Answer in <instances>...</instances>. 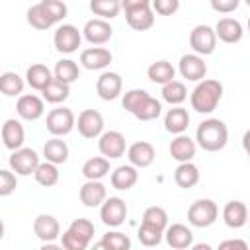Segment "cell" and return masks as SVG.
<instances>
[{
  "mask_svg": "<svg viewBox=\"0 0 250 250\" xmlns=\"http://www.w3.org/2000/svg\"><path fill=\"white\" fill-rule=\"evenodd\" d=\"M227 143H229V129H227L225 121H221L217 117H209L197 125L195 145H199L203 150L217 152V150H223L227 146Z\"/></svg>",
  "mask_w": 250,
  "mask_h": 250,
  "instance_id": "1",
  "label": "cell"
},
{
  "mask_svg": "<svg viewBox=\"0 0 250 250\" xmlns=\"http://www.w3.org/2000/svg\"><path fill=\"white\" fill-rule=\"evenodd\" d=\"M221 98H223V84L213 78H203L191 90L189 104L191 109H195L197 113H211L217 109Z\"/></svg>",
  "mask_w": 250,
  "mask_h": 250,
  "instance_id": "2",
  "label": "cell"
},
{
  "mask_svg": "<svg viewBox=\"0 0 250 250\" xmlns=\"http://www.w3.org/2000/svg\"><path fill=\"white\" fill-rule=\"evenodd\" d=\"M96 234V227L90 219H74L61 234V246L64 250H86Z\"/></svg>",
  "mask_w": 250,
  "mask_h": 250,
  "instance_id": "3",
  "label": "cell"
},
{
  "mask_svg": "<svg viewBox=\"0 0 250 250\" xmlns=\"http://www.w3.org/2000/svg\"><path fill=\"white\" fill-rule=\"evenodd\" d=\"M219 217V207L213 199H197L189 205L188 209V223L191 227H197V229H207L211 227Z\"/></svg>",
  "mask_w": 250,
  "mask_h": 250,
  "instance_id": "4",
  "label": "cell"
},
{
  "mask_svg": "<svg viewBox=\"0 0 250 250\" xmlns=\"http://www.w3.org/2000/svg\"><path fill=\"white\" fill-rule=\"evenodd\" d=\"M189 47L193 49V53H197L201 57H207V55L215 53V47H217L215 29L211 25H205V23L195 25L189 31Z\"/></svg>",
  "mask_w": 250,
  "mask_h": 250,
  "instance_id": "5",
  "label": "cell"
},
{
  "mask_svg": "<svg viewBox=\"0 0 250 250\" xmlns=\"http://www.w3.org/2000/svg\"><path fill=\"white\" fill-rule=\"evenodd\" d=\"M39 162H41L39 154L33 148H27V146H20V148L12 150V154L8 158L10 170L16 176H29V174H33Z\"/></svg>",
  "mask_w": 250,
  "mask_h": 250,
  "instance_id": "6",
  "label": "cell"
},
{
  "mask_svg": "<svg viewBox=\"0 0 250 250\" xmlns=\"http://www.w3.org/2000/svg\"><path fill=\"white\" fill-rule=\"evenodd\" d=\"M74 123H76V117L72 113V109L68 107H55L47 113V131L53 135V137H64L68 135L72 129H74Z\"/></svg>",
  "mask_w": 250,
  "mask_h": 250,
  "instance_id": "7",
  "label": "cell"
},
{
  "mask_svg": "<svg viewBox=\"0 0 250 250\" xmlns=\"http://www.w3.org/2000/svg\"><path fill=\"white\" fill-rule=\"evenodd\" d=\"M127 203L121 197H105L100 205V219L105 227H121L127 219Z\"/></svg>",
  "mask_w": 250,
  "mask_h": 250,
  "instance_id": "8",
  "label": "cell"
},
{
  "mask_svg": "<svg viewBox=\"0 0 250 250\" xmlns=\"http://www.w3.org/2000/svg\"><path fill=\"white\" fill-rule=\"evenodd\" d=\"M53 43L59 53L70 55V53L78 51V47L82 43V31H78V27L72 23H62L57 27V31L53 35Z\"/></svg>",
  "mask_w": 250,
  "mask_h": 250,
  "instance_id": "9",
  "label": "cell"
},
{
  "mask_svg": "<svg viewBox=\"0 0 250 250\" xmlns=\"http://www.w3.org/2000/svg\"><path fill=\"white\" fill-rule=\"evenodd\" d=\"M178 72L182 74V78H186L189 82H199L207 74V64H205V61H203L201 55H197V53H186V55L180 57Z\"/></svg>",
  "mask_w": 250,
  "mask_h": 250,
  "instance_id": "10",
  "label": "cell"
},
{
  "mask_svg": "<svg viewBox=\"0 0 250 250\" xmlns=\"http://www.w3.org/2000/svg\"><path fill=\"white\" fill-rule=\"evenodd\" d=\"M98 148H100L102 156H105L107 160H113V158H121L125 154L127 143L119 131H104L98 137Z\"/></svg>",
  "mask_w": 250,
  "mask_h": 250,
  "instance_id": "11",
  "label": "cell"
},
{
  "mask_svg": "<svg viewBox=\"0 0 250 250\" xmlns=\"http://www.w3.org/2000/svg\"><path fill=\"white\" fill-rule=\"evenodd\" d=\"M74 127H78V133L84 139H98L104 133V115L98 109H84L80 111Z\"/></svg>",
  "mask_w": 250,
  "mask_h": 250,
  "instance_id": "12",
  "label": "cell"
},
{
  "mask_svg": "<svg viewBox=\"0 0 250 250\" xmlns=\"http://www.w3.org/2000/svg\"><path fill=\"white\" fill-rule=\"evenodd\" d=\"M111 35H113V27L109 25L107 20L102 18H92L82 27V37L92 45H104L111 39Z\"/></svg>",
  "mask_w": 250,
  "mask_h": 250,
  "instance_id": "13",
  "label": "cell"
},
{
  "mask_svg": "<svg viewBox=\"0 0 250 250\" xmlns=\"http://www.w3.org/2000/svg\"><path fill=\"white\" fill-rule=\"evenodd\" d=\"M162 238L174 250H186V248H191V244H193V232H191V229L188 225H182V223L168 225L164 229Z\"/></svg>",
  "mask_w": 250,
  "mask_h": 250,
  "instance_id": "14",
  "label": "cell"
},
{
  "mask_svg": "<svg viewBox=\"0 0 250 250\" xmlns=\"http://www.w3.org/2000/svg\"><path fill=\"white\" fill-rule=\"evenodd\" d=\"M16 111L25 121H37L45 113V100L35 94H21L18 96Z\"/></svg>",
  "mask_w": 250,
  "mask_h": 250,
  "instance_id": "15",
  "label": "cell"
},
{
  "mask_svg": "<svg viewBox=\"0 0 250 250\" xmlns=\"http://www.w3.org/2000/svg\"><path fill=\"white\" fill-rule=\"evenodd\" d=\"M121 90H123V80L117 72L105 70L100 74V78L96 82V92L104 102H111V100L119 98Z\"/></svg>",
  "mask_w": 250,
  "mask_h": 250,
  "instance_id": "16",
  "label": "cell"
},
{
  "mask_svg": "<svg viewBox=\"0 0 250 250\" xmlns=\"http://www.w3.org/2000/svg\"><path fill=\"white\" fill-rule=\"evenodd\" d=\"M33 232L43 244L45 242H55L61 236V225H59L57 217L41 213L33 219Z\"/></svg>",
  "mask_w": 250,
  "mask_h": 250,
  "instance_id": "17",
  "label": "cell"
},
{
  "mask_svg": "<svg viewBox=\"0 0 250 250\" xmlns=\"http://www.w3.org/2000/svg\"><path fill=\"white\" fill-rule=\"evenodd\" d=\"M127 158L135 168H148L156 158V150L148 141H137L127 146Z\"/></svg>",
  "mask_w": 250,
  "mask_h": 250,
  "instance_id": "18",
  "label": "cell"
},
{
  "mask_svg": "<svg viewBox=\"0 0 250 250\" xmlns=\"http://www.w3.org/2000/svg\"><path fill=\"white\" fill-rule=\"evenodd\" d=\"M113 55L105 47H88L80 53V64L88 70H104L109 66Z\"/></svg>",
  "mask_w": 250,
  "mask_h": 250,
  "instance_id": "19",
  "label": "cell"
},
{
  "mask_svg": "<svg viewBox=\"0 0 250 250\" xmlns=\"http://www.w3.org/2000/svg\"><path fill=\"white\" fill-rule=\"evenodd\" d=\"M0 139H2V145L10 150H16L20 146H23V141H25V129L21 125L20 119H6L4 125H2V131H0Z\"/></svg>",
  "mask_w": 250,
  "mask_h": 250,
  "instance_id": "20",
  "label": "cell"
},
{
  "mask_svg": "<svg viewBox=\"0 0 250 250\" xmlns=\"http://www.w3.org/2000/svg\"><path fill=\"white\" fill-rule=\"evenodd\" d=\"M213 29H215L217 39H221L223 43H229V45L238 43L242 39V35H244L242 23L238 20H234V18H221Z\"/></svg>",
  "mask_w": 250,
  "mask_h": 250,
  "instance_id": "21",
  "label": "cell"
},
{
  "mask_svg": "<svg viewBox=\"0 0 250 250\" xmlns=\"http://www.w3.org/2000/svg\"><path fill=\"white\" fill-rule=\"evenodd\" d=\"M168 150H170V156L174 160L188 162V160H193V156L197 152V145H195V141L191 137H188L186 133H180V135H176L172 139Z\"/></svg>",
  "mask_w": 250,
  "mask_h": 250,
  "instance_id": "22",
  "label": "cell"
},
{
  "mask_svg": "<svg viewBox=\"0 0 250 250\" xmlns=\"http://www.w3.org/2000/svg\"><path fill=\"white\" fill-rule=\"evenodd\" d=\"M78 197L86 207H100L107 197V189L100 180H86L78 191Z\"/></svg>",
  "mask_w": 250,
  "mask_h": 250,
  "instance_id": "23",
  "label": "cell"
},
{
  "mask_svg": "<svg viewBox=\"0 0 250 250\" xmlns=\"http://www.w3.org/2000/svg\"><path fill=\"white\" fill-rule=\"evenodd\" d=\"M248 221V207L244 201L232 199L223 207V223L229 229H242Z\"/></svg>",
  "mask_w": 250,
  "mask_h": 250,
  "instance_id": "24",
  "label": "cell"
},
{
  "mask_svg": "<svg viewBox=\"0 0 250 250\" xmlns=\"http://www.w3.org/2000/svg\"><path fill=\"white\" fill-rule=\"evenodd\" d=\"M109 182H111V188L113 189L127 191V189H131L139 182V172H137V168L133 164H121V166H117L111 172Z\"/></svg>",
  "mask_w": 250,
  "mask_h": 250,
  "instance_id": "25",
  "label": "cell"
},
{
  "mask_svg": "<svg viewBox=\"0 0 250 250\" xmlns=\"http://www.w3.org/2000/svg\"><path fill=\"white\" fill-rule=\"evenodd\" d=\"M125 20L127 25L135 31H146L154 25V12L150 6H141V8H133L125 12Z\"/></svg>",
  "mask_w": 250,
  "mask_h": 250,
  "instance_id": "26",
  "label": "cell"
},
{
  "mask_svg": "<svg viewBox=\"0 0 250 250\" xmlns=\"http://www.w3.org/2000/svg\"><path fill=\"white\" fill-rule=\"evenodd\" d=\"M189 127V113L186 107L182 105H174L172 109L166 111L164 115V129L172 135H180L186 133V129Z\"/></svg>",
  "mask_w": 250,
  "mask_h": 250,
  "instance_id": "27",
  "label": "cell"
},
{
  "mask_svg": "<svg viewBox=\"0 0 250 250\" xmlns=\"http://www.w3.org/2000/svg\"><path fill=\"white\" fill-rule=\"evenodd\" d=\"M51 80H53V70L41 62H35L25 70V84L37 92H41Z\"/></svg>",
  "mask_w": 250,
  "mask_h": 250,
  "instance_id": "28",
  "label": "cell"
},
{
  "mask_svg": "<svg viewBox=\"0 0 250 250\" xmlns=\"http://www.w3.org/2000/svg\"><path fill=\"white\" fill-rule=\"evenodd\" d=\"M174 182L182 188V189H191L193 186H197L199 182V168L188 160V162H180L178 168L174 170Z\"/></svg>",
  "mask_w": 250,
  "mask_h": 250,
  "instance_id": "29",
  "label": "cell"
},
{
  "mask_svg": "<svg viewBox=\"0 0 250 250\" xmlns=\"http://www.w3.org/2000/svg\"><path fill=\"white\" fill-rule=\"evenodd\" d=\"M43 156L45 160L53 164H64L68 160V145L61 137H53L43 145Z\"/></svg>",
  "mask_w": 250,
  "mask_h": 250,
  "instance_id": "30",
  "label": "cell"
},
{
  "mask_svg": "<svg viewBox=\"0 0 250 250\" xmlns=\"http://www.w3.org/2000/svg\"><path fill=\"white\" fill-rule=\"evenodd\" d=\"M109 172V160L105 156H92L82 164V176L86 180H102Z\"/></svg>",
  "mask_w": 250,
  "mask_h": 250,
  "instance_id": "31",
  "label": "cell"
},
{
  "mask_svg": "<svg viewBox=\"0 0 250 250\" xmlns=\"http://www.w3.org/2000/svg\"><path fill=\"white\" fill-rule=\"evenodd\" d=\"M23 88H25V80L18 72L8 70L0 74V94L8 98H16V96H21Z\"/></svg>",
  "mask_w": 250,
  "mask_h": 250,
  "instance_id": "32",
  "label": "cell"
},
{
  "mask_svg": "<svg viewBox=\"0 0 250 250\" xmlns=\"http://www.w3.org/2000/svg\"><path fill=\"white\" fill-rule=\"evenodd\" d=\"M25 18H27V23H29L31 27H35V29H49V27L55 25V20L49 16L47 8H45L41 2L29 6Z\"/></svg>",
  "mask_w": 250,
  "mask_h": 250,
  "instance_id": "33",
  "label": "cell"
},
{
  "mask_svg": "<svg viewBox=\"0 0 250 250\" xmlns=\"http://www.w3.org/2000/svg\"><path fill=\"white\" fill-rule=\"evenodd\" d=\"M146 76H148L150 82L162 86V84L170 82V80L176 76V68H174L172 62H168V61H156V62H152V64L146 68Z\"/></svg>",
  "mask_w": 250,
  "mask_h": 250,
  "instance_id": "34",
  "label": "cell"
},
{
  "mask_svg": "<svg viewBox=\"0 0 250 250\" xmlns=\"http://www.w3.org/2000/svg\"><path fill=\"white\" fill-rule=\"evenodd\" d=\"M41 94H43V100L49 104H62L70 96V84H64L53 76V80L41 90Z\"/></svg>",
  "mask_w": 250,
  "mask_h": 250,
  "instance_id": "35",
  "label": "cell"
},
{
  "mask_svg": "<svg viewBox=\"0 0 250 250\" xmlns=\"http://www.w3.org/2000/svg\"><path fill=\"white\" fill-rule=\"evenodd\" d=\"M160 94H162V100L168 102L170 105H180V104L186 102V98H188V88H186L184 82L172 78L170 82L162 84V92H160Z\"/></svg>",
  "mask_w": 250,
  "mask_h": 250,
  "instance_id": "36",
  "label": "cell"
},
{
  "mask_svg": "<svg viewBox=\"0 0 250 250\" xmlns=\"http://www.w3.org/2000/svg\"><path fill=\"white\" fill-rule=\"evenodd\" d=\"M33 176H35V182H37L39 186L51 188V186H55V184L59 182L61 172H59V166H57V164L45 160V162H39V164H37Z\"/></svg>",
  "mask_w": 250,
  "mask_h": 250,
  "instance_id": "37",
  "label": "cell"
},
{
  "mask_svg": "<svg viewBox=\"0 0 250 250\" xmlns=\"http://www.w3.org/2000/svg\"><path fill=\"white\" fill-rule=\"evenodd\" d=\"M53 76L64 84H72L78 80L80 76V68H78V62H74L72 59H61L55 68H53Z\"/></svg>",
  "mask_w": 250,
  "mask_h": 250,
  "instance_id": "38",
  "label": "cell"
},
{
  "mask_svg": "<svg viewBox=\"0 0 250 250\" xmlns=\"http://www.w3.org/2000/svg\"><path fill=\"white\" fill-rule=\"evenodd\" d=\"M162 113V104L156 100V98H152L150 94L137 105V109L133 111V115L139 119V121H152V119H156L158 115Z\"/></svg>",
  "mask_w": 250,
  "mask_h": 250,
  "instance_id": "39",
  "label": "cell"
},
{
  "mask_svg": "<svg viewBox=\"0 0 250 250\" xmlns=\"http://www.w3.org/2000/svg\"><path fill=\"white\" fill-rule=\"evenodd\" d=\"M90 10L102 20H113L121 12L119 0H90Z\"/></svg>",
  "mask_w": 250,
  "mask_h": 250,
  "instance_id": "40",
  "label": "cell"
},
{
  "mask_svg": "<svg viewBox=\"0 0 250 250\" xmlns=\"http://www.w3.org/2000/svg\"><path fill=\"white\" fill-rule=\"evenodd\" d=\"M96 248H107V250H129L131 248V238L119 230L105 232L102 240L96 244Z\"/></svg>",
  "mask_w": 250,
  "mask_h": 250,
  "instance_id": "41",
  "label": "cell"
},
{
  "mask_svg": "<svg viewBox=\"0 0 250 250\" xmlns=\"http://www.w3.org/2000/svg\"><path fill=\"white\" fill-rule=\"evenodd\" d=\"M141 223H146L150 227H156L160 230H164L168 227V213L164 207H158V205H150L145 209L143 213V221Z\"/></svg>",
  "mask_w": 250,
  "mask_h": 250,
  "instance_id": "42",
  "label": "cell"
},
{
  "mask_svg": "<svg viewBox=\"0 0 250 250\" xmlns=\"http://www.w3.org/2000/svg\"><path fill=\"white\" fill-rule=\"evenodd\" d=\"M162 234H164V230H160L156 227H150L146 223H141V227H139V240H141L143 246H148V248L158 246L162 242Z\"/></svg>",
  "mask_w": 250,
  "mask_h": 250,
  "instance_id": "43",
  "label": "cell"
},
{
  "mask_svg": "<svg viewBox=\"0 0 250 250\" xmlns=\"http://www.w3.org/2000/svg\"><path fill=\"white\" fill-rule=\"evenodd\" d=\"M146 96H148V92H146V90H141V88L127 90V92L123 94V98H121V105H123V109H127L129 113H133V111L137 109V105H139Z\"/></svg>",
  "mask_w": 250,
  "mask_h": 250,
  "instance_id": "44",
  "label": "cell"
},
{
  "mask_svg": "<svg viewBox=\"0 0 250 250\" xmlns=\"http://www.w3.org/2000/svg\"><path fill=\"white\" fill-rule=\"evenodd\" d=\"M18 188V176L12 170L0 168V197H8Z\"/></svg>",
  "mask_w": 250,
  "mask_h": 250,
  "instance_id": "45",
  "label": "cell"
},
{
  "mask_svg": "<svg viewBox=\"0 0 250 250\" xmlns=\"http://www.w3.org/2000/svg\"><path fill=\"white\" fill-rule=\"evenodd\" d=\"M41 4L47 8V12L55 20V23L62 21L66 18V14H68V8H66V4L62 0H41Z\"/></svg>",
  "mask_w": 250,
  "mask_h": 250,
  "instance_id": "46",
  "label": "cell"
},
{
  "mask_svg": "<svg viewBox=\"0 0 250 250\" xmlns=\"http://www.w3.org/2000/svg\"><path fill=\"white\" fill-rule=\"evenodd\" d=\"M150 8L160 16H174L180 10V0H150Z\"/></svg>",
  "mask_w": 250,
  "mask_h": 250,
  "instance_id": "47",
  "label": "cell"
},
{
  "mask_svg": "<svg viewBox=\"0 0 250 250\" xmlns=\"http://www.w3.org/2000/svg\"><path fill=\"white\" fill-rule=\"evenodd\" d=\"M217 14H230L240 6V0H209Z\"/></svg>",
  "mask_w": 250,
  "mask_h": 250,
  "instance_id": "48",
  "label": "cell"
},
{
  "mask_svg": "<svg viewBox=\"0 0 250 250\" xmlns=\"http://www.w3.org/2000/svg\"><path fill=\"white\" fill-rule=\"evenodd\" d=\"M121 2V10H133V8H141V6H150V0H119Z\"/></svg>",
  "mask_w": 250,
  "mask_h": 250,
  "instance_id": "49",
  "label": "cell"
},
{
  "mask_svg": "<svg viewBox=\"0 0 250 250\" xmlns=\"http://www.w3.org/2000/svg\"><path fill=\"white\" fill-rule=\"evenodd\" d=\"M227 248H240V250H248V244L244 240H225L219 244V250H227Z\"/></svg>",
  "mask_w": 250,
  "mask_h": 250,
  "instance_id": "50",
  "label": "cell"
},
{
  "mask_svg": "<svg viewBox=\"0 0 250 250\" xmlns=\"http://www.w3.org/2000/svg\"><path fill=\"white\" fill-rule=\"evenodd\" d=\"M4 230H6V229H4V221L0 219V240H2V236H4Z\"/></svg>",
  "mask_w": 250,
  "mask_h": 250,
  "instance_id": "51",
  "label": "cell"
},
{
  "mask_svg": "<svg viewBox=\"0 0 250 250\" xmlns=\"http://www.w3.org/2000/svg\"><path fill=\"white\" fill-rule=\"evenodd\" d=\"M0 141H2V139H0Z\"/></svg>",
  "mask_w": 250,
  "mask_h": 250,
  "instance_id": "52",
  "label": "cell"
}]
</instances>
